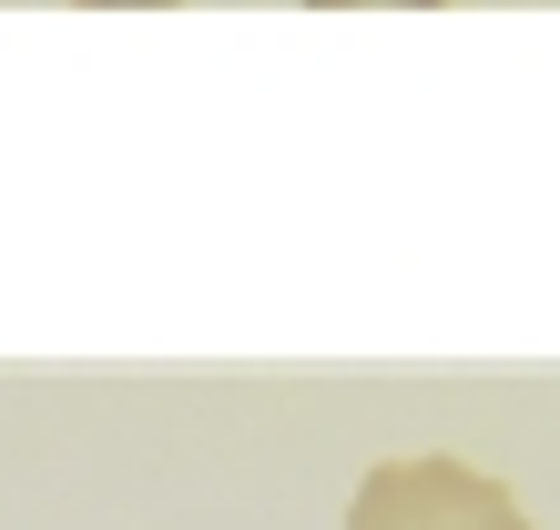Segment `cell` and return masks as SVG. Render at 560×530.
<instances>
[{"label":"cell","mask_w":560,"mask_h":530,"mask_svg":"<svg viewBox=\"0 0 560 530\" xmlns=\"http://www.w3.org/2000/svg\"><path fill=\"white\" fill-rule=\"evenodd\" d=\"M92 11H163V0H92Z\"/></svg>","instance_id":"obj_3"},{"label":"cell","mask_w":560,"mask_h":530,"mask_svg":"<svg viewBox=\"0 0 560 530\" xmlns=\"http://www.w3.org/2000/svg\"><path fill=\"white\" fill-rule=\"evenodd\" d=\"M347 530H530V520H520L510 480L418 449V459H377V470L357 480Z\"/></svg>","instance_id":"obj_1"},{"label":"cell","mask_w":560,"mask_h":530,"mask_svg":"<svg viewBox=\"0 0 560 530\" xmlns=\"http://www.w3.org/2000/svg\"><path fill=\"white\" fill-rule=\"evenodd\" d=\"M316 11H439V0H316Z\"/></svg>","instance_id":"obj_2"}]
</instances>
